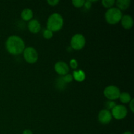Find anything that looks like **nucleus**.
<instances>
[{
  "mask_svg": "<svg viewBox=\"0 0 134 134\" xmlns=\"http://www.w3.org/2000/svg\"><path fill=\"white\" fill-rule=\"evenodd\" d=\"M5 47L9 53L16 56L23 53L25 49V43L19 36L11 35L7 39Z\"/></svg>",
  "mask_w": 134,
  "mask_h": 134,
  "instance_id": "f257e3e1",
  "label": "nucleus"
},
{
  "mask_svg": "<svg viewBox=\"0 0 134 134\" xmlns=\"http://www.w3.org/2000/svg\"><path fill=\"white\" fill-rule=\"evenodd\" d=\"M64 25V19L61 14L55 13L51 14L48 18L47 23V29L52 32L58 31L62 28Z\"/></svg>",
  "mask_w": 134,
  "mask_h": 134,
  "instance_id": "f03ea898",
  "label": "nucleus"
},
{
  "mask_svg": "<svg viewBox=\"0 0 134 134\" xmlns=\"http://www.w3.org/2000/svg\"><path fill=\"white\" fill-rule=\"evenodd\" d=\"M122 16L121 10L116 7H112L107 10L105 14V18L107 23L110 24H116L121 20Z\"/></svg>",
  "mask_w": 134,
  "mask_h": 134,
  "instance_id": "7ed1b4c3",
  "label": "nucleus"
},
{
  "mask_svg": "<svg viewBox=\"0 0 134 134\" xmlns=\"http://www.w3.org/2000/svg\"><path fill=\"white\" fill-rule=\"evenodd\" d=\"M23 56L24 60L29 64H35L37 62L38 56L37 51L34 47H29L25 48L23 51Z\"/></svg>",
  "mask_w": 134,
  "mask_h": 134,
  "instance_id": "20e7f679",
  "label": "nucleus"
},
{
  "mask_svg": "<svg viewBox=\"0 0 134 134\" xmlns=\"http://www.w3.org/2000/svg\"><path fill=\"white\" fill-rule=\"evenodd\" d=\"M86 44V39L83 35L77 34L71 39V47L75 51H79L84 48Z\"/></svg>",
  "mask_w": 134,
  "mask_h": 134,
  "instance_id": "39448f33",
  "label": "nucleus"
},
{
  "mask_svg": "<svg viewBox=\"0 0 134 134\" xmlns=\"http://www.w3.org/2000/svg\"><path fill=\"white\" fill-rule=\"evenodd\" d=\"M103 94L107 99L110 101H114L119 99L120 91L119 88L114 85L108 86L104 89Z\"/></svg>",
  "mask_w": 134,
  "mask_h": 134,
  "instance_id": "423d86ee",
  "label": "nucleus"
},
{
  "mask_svg": "<svg viewBox=\"0 0 134 134\" xmlns=\"http://www.w3.org/2000/svg\"><path fill=\"white\" fill-rule=\"evenodd\" d=\"M111 115L116 120L124 119L128 115V110L126 107L122 105H116L112 110Z\"/></svg>",
  "mask_w": 134,
  "mask_h": 134,
  "instance_id": "0eeeda50",
  "label": "nucleus"
},
{
  "mask_svg": "<svg viewBox=\"0 0 134 134\" xmlns=\"http://www.w3.org/2000/svg\"><path fill=\"white\" fill-rule=\"evenodd\" d=\"M111 111L107 109L101 110L98 114V120L102 124H107L112 120Z\"/></svg>",
  "mask_w": 134,
  "mask_h": 134,
  "instance_id": "6e6552de",
  "label": "nucleus"
},
{
  "mask_svg": "<svg viewBox=\"0 0 134 134\" xmlns=\"http://www.w3.org/2000/svg\"><path fill=\"white\" fill-rule=\"evenodd\" d=\"M54 69L56 73L61 76H64L68 74L69 71V68L68 64L63 61H59L56 63L54 65Z\"/></svg>",
  "mask_w": 134,
  "mask_h": 134,
  "instance_id": "1a4fd4ad",
  "label": "nucleus"
},
{
  "mask_svg": "<svg viewBox=\"0 0 134 134\" xmlns=\"http://www.w3.org/2000/svg\"><path fill=\"white\" fill-rule=\"evenodd\" d=\"M27 28L32 34H37L40 31L41 24L37 20L32 19L28 22Z\"/></svg>",
  "mask_w": 134,
  "mask_h": 134,
  "instance_id": "9d476101",
  "label": "nucleus"
},
{
  "mask_svg": "<svg viewBox=\"0 0 134 134\" xmlns=\"http://www.w3.org/2000/svg\"><path fill=\"white\" fill-rule=\"evenodd\" d=\"M121 24L122 27L126 30H130L133 26V19L130 15L126 14L122 16L121 18Z\"/></svg>",
  "mask_w": 134,
  "mask_h": 134,
  "instance_id": "9b49d317",
  "label": "nucleus"
},
{
  "mask_svg": "<svg viewBox=\"0 0 134 134\" xmlns=\"http://www.w3.org/2000/svg\"><path fill=\"white\" fill-rule=\"evenodd\" d=\"M34 16V13L30 9H25L21 13L22 19L24 21H30Z\"/></svg>",
  "mask_w": 134,
  "mask_h": 134,
  "instance_id": "f8f14e48",
  "label": "nucleus"
},
{
  "mask_svg": "<svg viewBox=\"0 0 134 134\" xmlns=\"http://www.w3.org/2000/svg\"><path fill=\"white\" fill-rule=\"evenodd\" d=\"M116 5L118 9L120 10H126L130 5L131 1L130 0H117L116 1Z\"/></svg>",
  "mask_w": 134,
  "mask_h": 134,
  "instance_id": "ddd939ff",
  "label": "nucleus"
},
{
  "mask_svg": "<svg viewBox=\"0 0 134 134\" xmlns=\"http://www.w3.org/2000/svg\"><path fill=\"white\" fill-rule=\"evenodd\" d=\"M72 76H73V78L78 82H82V81H85V78H86L85 72L82 70L74 71Z\"/></svg>",
  "mask_w": 134,
  "mask_h": 134,
  "instance_id": "4468645a",
  "label": "nucleus"
},
{
  "mask_svg": "<svg viewBox=\"0 0 134 134\" xmlns=\"http://www.w3.org/2000/svg\"><path fill=\"white\" fill-rule=\"evenodd\" d=\"M119 98L120 99V102L123 103H130V102L132 100V97L130 95L129 93L128 92L120 93V96H119Z\"/></svg>",
  "mask_w": 134,
  "mask_h": 134,
  "instance_id": "2eb2a0df",
  "label": "nucleus"
},
{
  "mask_svg": "<svg viewBox=\"0 0 134 134\" xmlns=\"http://www.w3.org/2000/svg\"><path fill=\"white\" fill-rule=\"evenodd\" d=\"M115 3V0H103L102 1V4L105 8L107 9H111L113 7Z\"/></svg>",
  "mask_w": 134,
  "mask_h": 134,
  "instance_id": "dca6fc26",
  "label": "nucleus"
},
{
  "mask_svg": "<svg viewBox=\"0 0 134 134\" xmlns=\"http://www.w3.org/2000/svg\"><path fill=\"white\" fill-rule=\"evenodd\" d=\"M43 35L44 39H50L53 37V32H52L51 30H48V29H46L43 31Z\"/></svg>",
  "mask_w": 134,
  "mask_h": 134,
  "instance_id": "f3484780",
  "label": "nucleus"
},
{
  "mask_svg": "<svg viewBox=\"0 0 134 134\" xmlns=\"http://www.w3.org/2000/svg\"><path fill=\"white\" fill-rule=\"evenodd\" d=\"M85 1L84 0H74L72 1V3H73V6L77 8H81L84 6L85 5Z\"/></svg>",
  "mask_w": 134,
  "mask_h": 134,
  "instance_id": "a211bd4d",
  "label": "nucleus"
},
{
  "mask_svg": "<svg viewBox=\"0 0 134 134\" xmlns=\"http://www.w3.org/2000/svg\"><path fill=\"white\" fill-rule=\"evenodd\" d=\"M116 105V103H115L114 101L109 100L108 102H106L105 103V107L106 108H107L106 109L109 110H109H112Z\"/></svg>",
  "mask_w": 134,
  "mask_h": 134,
  "instance_id": "6ab92c4d",
  "label": "nucleus"
},
{
  "mask_svg": "<svg viewBox=\"0 0 134 134\" xmlns=\"http://www.w3.org/2000/svg\"><path fill=\"white\" fill-rule=\"evenodd\" d=\"M62 79H63V81L65 82V83L68 84V83H69V82H71V81L73 80V76H72V75L67 74V75H65L63 76Z\"/></svg>",
  "mask_w": 134,
  "mask_h": 134,
  "instance_id": "aec40b11",
  "label": "nucleus"
},
{
  "mask_svg": "<svg viewBox=\"0 0 134 134\" xmlns=\"http://www.w3.org/2000/svg\"><path fill=\"white\" fill-rule=\"evenodd\" d=\"M69 64H70V66L71 68H73V69H76L78 67V63H77V60H75V59H73L70 61L69 62Z\"/></svg>",
  "mask_w": 134,
  "mask_h": 134,
  "instance_id": "412c9836",
  "label": "nucleus"
},
{
  "mask_svg": "<svg viewBox=\"0 0 134 134\" xmlns=\"http://www.w3.org/2000/svg\"><path fill=\"white\" fill-rule=\"evenodd\" d=\"M47 3L51 6L54 7L56 6L60 3V1H58V0H48V1H47Z\"/></svg>",
  "mask_w": 134,
  "mask_h": 134,
  "instance_id": "4be33fe9",
  "label": "nucleus"
},
{
  "mask_svg": "<svg viewBox=\"0 0 134 134\" xmlns=\"http://www.w3.org/2000/svg\"><path fill=\"white\" fill-rule=\"evenodd\" d=\"M84 7H85V9H86L87 10L88 9H90L92 7V2L90 1H85Z\"/></svg>",
  "mask_w": 134,
  "mask_h": 134,
  "instance_id": "5701e85b",
  "label": "nucleus"
},
{
  "mask_svg": "<svg viewBox=\"0 0 134 134\" xmlns=\"http://www.w3.org/2000/svg\"><path fill=\"white\" fill-rule=\"evenodd\" d=\"M130 109L132 111V113L134 112V99H132V100L130 102Z\"/></svg>",
  "mask_w": 134,
  "mask_h": 134,
  "instance_id": "b1692460",
  "label": "nucleus"
},
{
  "mask_svg": "<svg viewBox=\"0 0 134 134\" xmlns=\"http://www.w3.org/2000/svg\"><path fill=\"white\" fill-rule=\"evenodd\" d=\"M22 134H33V132H32V131L30 130L26 129V130H24L23 131Z\"/></svg>",
  "mask_w": 134,
  "mask_h": 134,
  "instance_id": "393cba45",
  "label": "nucleus"
},
{
  "mask_svg": "<svg viewBox=\"0 0 134 134\" xmlns=\"http://www.w3.org/2000/svg\"><path fill=\"white\" fill-rule=\"evenodd\" d=\"M122 134H133L132 133V132H125L124 133H123Z\"/></svg>",
  "mask_w": 134,
  "mask_h": 134,
  "instance_id": "a878e982",
  "label": "nucleus"
},
{
  "mask_svg": "<svg viewBox=\"0 0 134 134\" xmlns=\"http://www.w3.org/2000/svg\"><path fill=\"white\" fill-rule=\"evenodd\" d=\"M111 134H115V133H111Z\"/></svg>",
  "mask_w": 134,
  "mask_h": 134,
  "instance_id": "bb28decb",
  "label": "nucleus"
},
{
  "mask_svg": "<svg viewBox=\"0 0 134 134\" xmlns=\"http://www.w3.org/2000/svg\"><path fill=\"white\" fill-rule=\"evenodd\" d=\"M85 134H86V133H85Z\"/></svg>",
  "mask_w": 134,
  "mask_h": 134,
  "instance_id": "cd10ccee",
  "label": "nucleus"
}]
</instances>
